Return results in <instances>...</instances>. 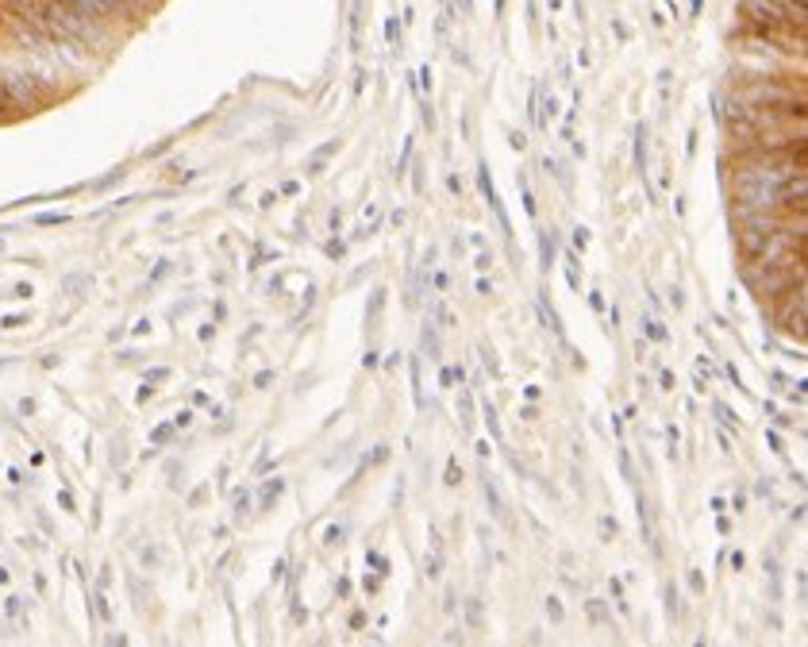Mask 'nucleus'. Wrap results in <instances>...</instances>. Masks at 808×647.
<instances>
[{
  "instance_id": "obj_1",
  "label": "nucleus",
  "mask_w": 808,
  "mask_h": 647,
  "mask_svg": "<svg viewBox=\"0 0 808 647\" xmlns=\"http://www.w3.org/2000/svg\"><path fill=\"white\" fill-rule=\"evenodd\" d=\"M478 189H481V197L489 200V208L497 212V220H500V227H504V235H512V231H508L512 224H508V216H504V205H500V197H497V185H493V178H489V166H485V162L478 166Z\"/></svg>"
},
{
  "instance_id": "obj_2",
  "label": "nucleus",
  "mask_w": 808,
  "mask_h": 647,
  "mask_svg": "<svg viewBox=\"0 0 808 647\" xmlns=\"http://www.w3.org/2000/svg\"><path fill=\"white\" fill-rule=\"evenodd\" d=\"M481 489H485V501H489V513L504 524L508 520V509H504V497H500V489H497V482L489 474H481Z\"/></svg>"
},
{
  "instance_id": "obj_3",
  "label": "nucleus",
  "mask_w": 808,
  "mask_h": 647,
  "mask_svg": "<svg viewBox=\"0 0 808 647\" xmlns=\"http://www.w3.org/2000/svg\"><path fill=\"white\" fill-rule=\"evenodd\" d=\"M635 509H639V528H643V539L651 544V551L658 555V539H654V524H651V505H647L643 493L635 497Z\"/></svg>"
},
{
  "instance_id": "obj_4",
  "label": "nucleus",
  "mask_w": 808,
  "mask_h": 647,
  "mask_svg": "<svg viewBox=\"0 0 808 647\" xmlns=\"http://www.w3.org/2000/svg\"><path fill=\"white\" fill-rule=\"evenodd\" d=\"M550 262H555V231H547V227H539V270L547 274Z\"/></svg>"
},
{
  "instance_id": "obj_5",
  "label": "nucleus",
  "mask_w": 808,
  "mask_h": 647,
  "mask_svg": "<svg viewBox=\"0 0 808 647\" xmlns=\"http://www.w3.org/2000/svg\"><path fill=\"white\" fill-rule=\"evenodd\" d=\"M585 613H589L593 624H608L612 632H616V624H612V613L604 609V601H601V597H589V601H585Z\"/></svg>"
},
{
  "instance_id": "obj_6",
  "label": "nucleus",
  "mask_w": 808,
  "mask_h": 647,
  "mask_svg": "<svg viewBox=\"0 0 808 647\" xmlns=\"http://www.w3.org/2000/svg\"><path fill=\"white\" fill-rule=\"evenodd\" d=\"M481 416H485V428H489V435H493V443H497V447H500V443H504V432H500V420H497V408L489 405V401H485V405H481Z\"/></svg>"
},
{
  "instance_id": "obj_7",
  "label": "nucleus",
  "mask_w": 808,
  "mask_h": 647,
  "mask_svg": "<svg viewBox=\"0 0 808 647\" xmlns=\"http://www.w3.org/2000/svg\"><path fill=\"white\" fill-rule=\"evenodd\" d=\"M562 262H566V282H570V290H574V293H582V274H577V251H566V255H562Z\"/></svg>"
},
{
  "instance_id": "obj_8",
  "label": "nucleus",
  "mask_w": 808,
  "mask_h": 647,
  "mask_svg": "<svg viewBox=\"0 0 808 647\" xmlns=\"http://www.w3.org/2000/svg\"><path fill=\"white\" fill-rule=\"evenodd\" d=\"M712 413H716V420H720V424H724V428H727V432H739V428H743V424H739V416H735V413H732V408H727V405H724V401H716V405H712Z\"/></svg>"
},
{
  "instance_id": "obj_9",
  "label": "nucleus",
  "mask_w": 808,
  "mask_h": 647,
  "mask_svg": "<svg viewBox=\"0 0 808 647\" xmlns=\"http://www.w3.org/2000/svg\"><path fill=\"white\" fill-rule=\"evenodd\" d=\"M635 170L647 173V127L635 131Z\"/></svg>"
},
{
  "instance_id": "obj_10",
  "label": "nucleus",
  "mask_w": 808,
  "mask_h": 647,
  "mask_svg": "<svg viewBox=\"0 0 808 647\" xmlns=\"http://www.w3.org/2000/svg\"><path fill=\"white\" fill-rule=\"evenodd\" d=\"M643 331H647V339H654V343H666V339H670V331H666L662 320H654V316L643 320Z\"/></svg>"
},
{
  "instance_id": "obj_11",
  "label": "nucleus",
  "mask_w": 808,
  "mask_h": 647,
  "mask_svg": "<svg viewBox=\"0 0 808 647\" xmlns=\"http://www.w3.org/2000/svg\"><path fill=\"white\" fill-rule=\"evenodd\" d=\"M412 401H416V408H424V386H420V358H412Z\"/></svg>"
},
{
  "instance_id": "obj_12",
  "label": "nucleus",
  "mask_w": 808,
  "mask_h": 647,
  "mask_svg": "<svg viewBox=\"0 0 808 647\" xmlns=\"http://www.w3.org/2000/svg\"><path fill=\"white\" fill-rule=\"evenodd\" d=\"M539 316H543V320H547V328H550V331H555V336H558V339H562V320H558V312H555V309H550V304H547V301H539Z\"/></svg>"
},
{
  "instance_id": "obj_13",
  "label": "nucleus",
  "mask_w": 808,
  "mask_h": 647,
  "mask_svg": "<svg viewBox=\"0 0 808 647\" xmlns=\"http://www.w3.org/2000/svg\"><path fill=\"white\" fill-rule=\"evenodd\" d=\"M516 185H520V197H524V212H528V216H535V197H531V185H528V178H524V173H520V178H516Z\"/></svg>"
},
{
  "instance_id": "obj_14",
  "label": "nucleus",
  "mask_w": 808,
  "mask_h": 647,
  "mask_svg": "<svg viewBox=\"0 0 808 647\" xmlns=\"http://www.w3.org/2000/svg\"><path fill=\"white\" fill-rule=\"evenodd\" d=\"M596 532H601V539H612V536H616V532H620L616 517H608V513H604V517L596 520Z\"/></svg>"
},
{
  "instance_id": "obj_15",
  "label": "nucleus",
  "mask_w": 808,
  "mask_h": 647,
  "mask_svg": "<svg viewBox=\"0 0 808 647\" xmlns=\"http://www.w3.org/2000/svg\"><path fill=\"white\" fill-rule=\"evenodd\" d=\"M342 539H347V524H331V528L323 532V544H328V547L342 544Z\"/></svg>"
},
{
  "instance_id": "obj_16",
  "label": "nucleus",
  "mask_w": 808,
  "mask_h": 647,
  "mask_svg": "<svg viewBox=\"0 0 808 647\" xmlns=\"http://www.w3.org/2000/svg\"><path fill=\"white\" fill-rule=\"evenodd\" d=\"M424 347H427V358H439V336H435V324L424 328Z\"/></svg>"
},
{
  "instance_id": "obj_17",
  "label": "nucleus",
  "mask_w": 808,
  "mask_h": 647,
  "mask_svg": "<svg viewBox=\"0 0 808 647\" xmlns=\"http://www.w3.org/2000/svg\"><path fill=\"white\" fill-rule=\"evenodd\" d=\"M678 613H681V609H678V585L670 582V585H666V617L674 620V617H678Z\"/></svg>"
},
{
  "instance_id": "obj_18",
  "label": "nucleus",
  "mask_w": 808,
  "mask_h": 647,
  "mask_svg": "<svg viewBox=\"0 0 808 647\" xmlns=\"http://www.w3.org/2000/svg\"><path fill=\"white\" fill-rule=\"evenodd\" d=\"M443 482H446V486H458V482H462V466H458V459H446V474H443Z\"/></svg>"
},
{
  "instance_id": "obj_19",
  "label": "nucleus",
  "mask_w": 808,
  "mask_h": 647,
  "mask_svg": "<svg viewBox=\"0 0 808 647\" xmlns=\"http://www.w3.org/2000/svg\"><path fill=\"white\" fill-rule=\"evenodd\" d=\"M408 162H412V139H404V151H400V159H397V178L408 173Z\"/></svg>"
},
{
  "instance_id": "obj_20",
  "label": "nucleus",
  "mask_w": 808,
  "mask_h": 647,
  "mask_svg": "<svg viewBox=\"0 0 808 647\" xmlns=\"http://www.w3.org/2000/svg\"><path fill=\"white\" fill-rule=\"evenodd\" d=\"M666 440H670V459H678V443H681L678 424H666Z\"/></svg>"
},
{
  "instance_id": "obj_21",
  "label": "nucleus",
  "mask_w": 808,
  "mask_h": 647,
  "mask_svg": "<svg viewBox=\"0 0 808 647\" xmlns=\"http://www.w3.org/2000/svg\"><path fill=\"white\" fill-rule=\"evenodd\" d=\"M366 563L377 566V574H389V563H385V555H381V551H366Z\"/></svg>"
},
{
  "instance_id": "obj_22",
  "label": "nucleus",
  "mask_w": 808,
  "mask_h": 647,
  "mask_svg": "<svg viewBox=\"0 0 808 647\" xmlns=\"http://www.w3.org/2000/svg\"><path fill=\"white\" fill-rule=\"evenodd\" d=\"M689 590L697 593V597L708 590V582H705V574H700V571H689Z\"/></svg>"
},
{
  "instance_id": "obj_23",
  "label": "nucleus",
  "mask_w": 808,
  "mask_h": 647,
  "mask_svg": "<svg viewBox=\"0 0 808 647\" xmlns=\"http://www.w3.org/2000/svg\"><path fill=\"white\" fill-rule=\"evenodd\" d=\"M766 443H770V451H774V454H785V440H781L774 428H766Z\"/></svg>"
},
{
  "instance_id": "obj_24",
  "label": "nucleus",
  "mask_w": 808,
  "mask_h": 647,
  "mask_svg": "<svg viewBox=\"0 0 808 647\" xmlns=\"http://www.w3.org/2000/svg\"><path fill=\"white\" fill-rule=\"evenodd\" d=\"M589 239H593L589 227H574V251H585V247H589Z\"/></svg>"
},
{
  "instance_id": "obj_25",
  "label": "nucleus",
  "mask_w": 808,
  "mask_h": 647,
  "mask_svg": "<svg viewBox=\"0 0 808 647\" xmlns=\"http://www.w3.org/2000/svg\"><path fill=\"white\" fill-rule=\"evenodd\" d=\"M620 470H623V478H628V482H635V466H631V454L623 451V447H620Z\"/></svg>"
},
{
  "instance_id": "obj_26",
  "label": "nucleus",
  "mask_w": 808,
  "mask_h": 647,
  "mask_svg": "<svg viewBox=\"0 0 808 647\" xmlns=\"http://www.w3.org/2000/svg\"><path fill=\"white\" fill-rule=\"evenodd\" d=\"M439 386L454 389V366H443V370H439Z\"/></svg>"
},
{
  "instance_id": "obj_27",
  "label": "nucleus",
  "mask_w": 808,
  "mask_h": 647,
  "mask_svg": "<svg viewBox=\"0 0 808 647\" xmlns=\"http://www.w3.org/2000/svg\"><path fill=\"white\" fill-rule=\"evenodd\" d=\"M674 386H678V378H674V370H662V374H658V389H666V393H670Z\"/></svg>"
},
{
  "instance_id": "obj_28",
  "label": "nucleus",
  "mask_w": 808,
  "mask_h": 647,
  "mask_svg": "<svg viewBox=\"0 0 808 647\" xmlns=\"http://www.w3.org/2000/svg\"><path fill=\"white\" fill-rule=\"evenodd\" d=\"M439 566H443V555H439V547H435V555L427 559V578H439Z\"/></svg>"
},
{
  "instance_id": "obj_29",
  "label": "nucleus",
  "mask_w": 808,
  "mask_h": 647,
  "mask_svg": "<svg viewBox=\"0 0 808 647\" xmlns=\"http://www.w3.org/2000/svg\"><path fill=\"white\" fill-rule=\"evenodd\" d=\"M547 613H550V620H555V624L562 620V601H558V597H547Z\"/></svg>"
},
{
  "instance_id": "obj_30",
  "label": "nucleus",
  "mask_w": 808,
  "mask_h": 647,
  "mask_svg": "<svg viewBox=\"0 0 808 647\" xmlns=\"http://www.w3.org/2000/svg\"><path fill=\"white\" fill-rule=\"evenodd\" d=\"M466 613H470V624L478 628V624H481V601H470V605H466Z\"/></svg>"
},
{
  "instance_id": "obj_31",
  "label": "nucleus",
  "mask_w": 808,
  "mask_h": 647,
  "mask_svg": "<svg viewBox=\"0 0 808 647\" xmlns=\"http://www.w3.org/2000/svg\"><path fill=\"white\" fill-rule=\"evenodd\" d=\"M432 285H435V290H451V274H446V270H439V274L432 277Z\"/></svg>"
},
{
  "instance_id": "obj_32",
  "label": "nucleus",
  "mask_w": 808,
  "mask_h": 647,
  "mask_svg": "<svg viewBox=\"0 0 808 647\" xmlns=\"http://www.w3.org/2000/svg\"><path fill=\"white\" fill-rule=\"evenodd\" d=\"M381 301H385V290H374V301H370V312H366V316H377V309H381Z\"/></svg>"
},
{
  "instance_id": "obj_33",
  "label": "nucleus",
  "mask_w": 808,
  "mask_h": 647,
  "mask_svg": "<svg viewBox=\"0 0 808 647\" xmlns=\"http://www.w3.org/2000/svg\"><path fill=\"white\" fill-rule=\"evenodd\" d=\"M328 255H331V258H342V255H347V243L331 239V243H328Z\"/></svg>"
},
{
  "instance_id": "obj_34",
  "label": "nucleus",
  "mask_w": 808,
  "mask_h": 647,
  "mask_svg": "<svg viewBox=\"0 0 808 647\" xmlns=\"http://www.w3.org/2000/svg\"><path fill=\"white\" fill-rule=\"evenodd\" d=\"M727 563H732V571H743V566H746V555H743V551H732V555H727Z\"/></svg>"
},
{
  "instance_id": "obj_35",
  "label": "nucleus",
  "mask_w": 808,
  "mask_h": 647,
  "mask_svg": "<svg viewBox=\"0 0 808 647\" xmlns=\"http://www.w3.org/2000/svg\"><path fill=\"white\" fill-rule=\"evenodd\" d=\"M473 266H478V270H481V274H485V270H489V266H493V255H485V251H481V255H478V258H473Z\"/></svg>"
},
{
  "instance_id": "obj_36",
  "label": "nucleus",
  "mask_w": 808,
  "mask_h": 647,
  "mask_svg": "<svg viewBox=\"0 0 808 647\" xmlns=\"http://www.w3.org/2000/svg\"><path fill=\"white\" fill-rule=\"evenodd\" d=\"M385 459H389V447H385V443H377L374 454H370V462H385Z\"/></svg>"
},
{
  "instance_id": "obj_37",
  "label": "nucleus",
  "mask_w": 808,
  "mask_h": 647,
  "mask_svg": "<svg viewBox=\"0 0 808 647\" xmlns=\"http://www.w3.org/2000/svg\"><path fill=\"white\" fill-rule=\"evenodd\" d=\"M508 143H512V151H524V147H528V139H524L520 131H512V135H508Z\"/></svg>"
},
{
  "instance_id": "obj_38",
  "label": "nucleus",
  "mask_w": 808,
  "mask_h": 647,
  "mask_svg": "<svg viewBox=\"0 0 808 647\" xmlns=\"http://www.w3.org/2000/svg\"><path fill=\"white\" fill-rule=\"evenodd\" d=\"M589 304H593V312H604L608 304H604V297L601 293H589Z\"/></svg>"
},
{
  "instance_id": "obj_39",
  "label": "nucleus",
  "mask_w": 808,
  "mask_h": 647,
  "mask_svg": "<svg viewBox=\"0 0 808 647\" xmlns=\"http://www.w3.org/2000/svg\"><path fill=\"white\" fill-rule=\"evenodd\" d=\"M377 585H381V574H374V578H362V590H366V593H374Z\"/></svg>"
},
{
  "instance_id": "obj_40",
  "label": "nucleus",
  "mask_w": 808,
  "mask_h": 647,
  "mask_svg": "<svg viewBox=\"0 0 808 647\" xmlns=\"http://www.w3.org/2000/svg\"><path fill=\"white\" fill-rule=\"evenodd\" d=\"M670 304H674V309H685V293L681 290H670Z\"/></svg>"
},
{
  "instance_id": "obj_41",
  "label": "nucleus",
  "mask_w": 808,
  "mask_h": 647,
  "mask_svg": "<svg viewBox=\"0 0 808 647\" xmlns=\"http://www.w3.org/2000/svg\"><path fill=\"white\" fill-rule=\"evenodd\" d=\"M366 624V613H362V609H354V613H350V628H362Z\"/></svg>"
},
{
  "instance_id": "obj_42",
  "label": "nucleus",
  "mask_w": 808,
  "mask_h": 647,
  "mask_svg": "<svg viewBox=\"0 0 808 647\" xmlns=\"http://www.w3.org/2000/svg\"><path fill=\"white\" fill-rule=\"evenodd\" d=\"M708 509H712V513H727V501H724V497H712V501H708Z\"/></svg>"
},
{
  "instance_id": "obj_43",
  "label": "nucleus",
  "mask_w": 808,
  "mask_h": 647,
  "mask_svg": "<svg viewBox=\"0 0 808 647\" xmlns=\"http://www.w3.org/2000/svg\"><path fill=\"white\" fill-rule=\"evenodd\" d=\"M446 189H451V193H462V181H458V173H451V178H446Z\"/></svg>"
},
{
  "instance_id": "obj_44",
  "label": "nucleus",
  "mask_w": 808,
  "mask_h": 647,
  "mask_svg": "<svg viewBox=\"0 0 808 647\" xmlns=\"http://www.w3.org/2000/svg\"><path fill=\"white\" fill-rule=\"evenodd\" d=\"M608 585H612V597H616V601H623V582H620V578H612Z\"/></svg>"
},
{
  "instance_id": "obj_45",
  "label": "nucleus",
  "mask_w": 808,
  "mask_h": 647,
  "mask_svg": "<svg viewBox=\"0 0 808 647\" xmlns=\"http://www.w3.org/2000/svg\"><path fill=\"white\" fill-rule=\"evenodd\" d=\"M478 293H481V297H489V293H493V282H485V277H478Z\"/></svg>"
},
{
  "instance_id": "obj_46",
  "label": "nucleus",
  "mask_w": 808,
  "mask_h": 647,
  "mask_svg": "<svg viewBox=\"0 0 808 647\" xmlns=\"http://www.w3.org/2000/svg\"><path fill=\"white\" fill-rule=\"evenodd\" d=\"M420 85H424L427 93H432V69H420Z\"/></svg>"
},
{
  "instance_id": "obj_47",
  "label": "nucleus",
  "mask_w": 808,
  "mask_h": 647,
  "mask_svg": "<svg viewBox=\"0 0 808 647\" xmlns=\"http://www.w3.org/2000/svg\"><path fill=\"white\" fill-rule=\"evenodd\" d=\"M473 447H478V454H481V459H489V451H493V447H489V440H478V443H473Z\"/></svg>"
},
{
  "instance_id": "obj_48",
  "label": "nucleus",
  "mask_w": 808,
  "mask_h": 647,
  "mask_svg": "<svg viewBox=\"0 0 808 647\" xmlns=\"http://www.w3.org/2000/svg\"><path fill=\"white\" fill-rule=\"evenodd\" d=\"M732 509H735V513H743V509H746V497H743V493H735V497H732Z\"/></svg>"
},
{
  "instance_id": "obj_49",
  "label": "nucleus",
  "mask_w": 808,
  "mask_h": 647,
  "mask_svg": "<svg viewBox=\"0 0 808 647\" xmlns=\"http://www.w3.org/2000/svg\"><path fill=\"white\" fill-rule=\"evenodd\" d=\"M520 416H524V420H535V416H539V408L528 405V408H520Z\"/></svg>"
},
{
  "instance_id": "obj_50",
  "label": "nucleus",
  "mask_w": 808,
  "mask_h": 647,
  "mask_svg": "<svg viewBox=\"0 0 808 647\" xmlns=\"http://www.w3.org/2000/svg\"><path fill=\"white\" fill-rule=\"evenodd\" d=\"M524 397H528V401H539V386H524Z\"/></svg>"
},
{
  "instance_id": "obj_51",
  "label": "nucleus",
  "mask_w": 808,
  "mask_h": 647,
  "mask_svg": "<svg viewBox=\"0 0 808 647\" xmlns=\"http://www.w3.org/2000/svg\"><path fill=\"white\" fill-rule=\"evenodd\" d=\"M335 590H339V597H347V593H350V578H339Z\"/></svg>"
},
{
  "instance_id": "obj_52",
  "label": "nucleus",
  "mask_w": 808,
  "mask_h": 647,
  "mask_svg": "<svg viewBox=\"0 0 808 647\" xmlns=\"http://www.w3.org/2000/svg\"><path fill=\"white\" fill-rule=\"evenodd\" d=\"M547 8H550V12H558V8H562V0H547Z\"/></svg>"
}]
</instances>
